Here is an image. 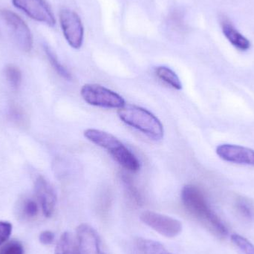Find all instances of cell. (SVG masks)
<instances>
[{
	"label": "cell",
	"mask_w": 254,
	"mask_h": 254,
	"mask_svg": "<svg viewBox=\"0 0 254 254\" xmlns=\"http://www.w3.org/2000/svg\"><path fill=\"white\" fill-rule=\"evenodd\" d=\"M181 198L185 208L192 216L207 225L218 236L227 237L228 228L210 208L204 193L198 187L192 185L184 187Z\"/></svg>",
	"instance_id": "1"
},
{
	"label": "cell",
	"mask_w": 254,
	"mask_h": 254,
	"mask_svg": "<svg viewBox=\"0 0 254 254\" xmlns=\"http://www.w3.org/2000/svg\"><path fill=\"white\" fill-rule=\"evenodd\" d=\"M84 136L89 141L108 151L113 158L128 171L136 173L140 170V161L137 157L116 136L96 128L85 130Z\"/></svg>",
	"instance_id": "2"
},
{
	"label": "cell",
	"mask_w": 254,
	"mask_h": 254,
	"mask_svg": "<svg viewBox=\"0 0 254 254\" xmlns=\"http://www.w3.org/2000/svg\"><path fill=\"white\" fill-rule=\"evenodd\" d=\"M118 116L124 123L152 140H160L164 137V126L161 121L146 109L137 106H125L119 109Z\"/></svg>",
	"instance_id": "3"
},
{
	"label": "cell",
	"mask_w": 254,
	"mask_h": 254,
	"mask_svg": "<svg viewBox=\"0 0 254 254\" xmlns=\"http://www.w3.org/2000/svg\"><path fill=\"white\" fill-rule=\"evenodd\" d=\"M80 95L87 104L94 107L119 110L125 106L123 97L101 85H84L81 88Z\"/></svg>",
	"instance_id": "4"
},
{
	"label": "cell",
	"mask_w": 254,
	"mask_h": 254,
	"mask_svg": "<svg viewBox=\"0 0 254 254\" xmlns=\"http://www.w3.org/2000/svg\"><path fill=\"white\" fill-rule=\"evenodd\" d=\"M140 218L145 225L167 238H174L182 231L180 221L166 215L146 210L141 213Z\"/></svg>",
	"instance_id": "5"
},
{
	"label": "cell",
	"mask_w": 254,
	"mask_h": 254,
	"mask_svg": "<svg viewBox=\"0 0 254 254\" xmlns=\"http://www.w3.org/2000/svg\"><path fill=\"white\" fill-rule=\"evenodd\" d=\"M60 22L65 40L74 49L81 48L84 37V28L80 16L68 9L60 12Z\"/></svg>",
	"instance_id": "6"
},
{
	"label": "cell",
	"mask_w": 254,
	"mask_h": 254,
	"mask_svg": "<svg viewBox=\"0 0 254 254\" xmlns=\"http://www.w3.org/2000/svg\"><path fill=\"white\" fill-rule=\"evenodd\" d=\"M0 14L11 30L13 37L19 48L24 52H31L33 47V37L26 23L17 14L10 10H1Z\"/></svg>",
	"instance_id": "7"
},
{
	"label": "cell",
	"mask_w": 254,
	"mask_h": 254,
	"mask_svg": "<svg viewBox=\"0 0 254 254\" xmlns=\"http://www.w3.org/2000/svg\"><path fill=\"white\" fill-rule=\"evenodd\" d=\"M16 8L22 10L29 17L50 27L56 24L55 16L45 0H12Z\"/></svg>",
	"instance_id": "8"
},
{
	"label": "cell",
	"mask_w": 254,
	"mask_h": 254,
	"mask_svg": "<svg viewBox=\"0 0 254 254\" xmlns=\"http://www.w3.org/2000/svg\"><path fill=\"white\" fill-rule=\"evenodd\" d=\"M75 254H106L98 233L87 224L77 228Z\"/></svg>",
	"instance_id": "9"
},
{
	"label": "cell",
	"mask_w": 254,
	"mask_h": 254,
	"mask_svg": "<svg viewBox=\"0 0 254 254\" xmlns=\"http://www.w3.org/2000/svg\"><path fill=\"white\" fill-rule=\"evenodd\" d=\"M216 153L224 161L234 164L254 165V150L235 144L219 145Z\"/></svg>",
	"instance_id": "10"
},
{
	"label": "cell",
	"mask_w": 254,
	"mask_h": 254,
	"mask_svg": "<svg viewBox=\"0 0 254 254\" xmlns=\"http://www.w3.org/2000/svg\"><path fill=\"white\" fill-rule=\"evenodd\" d=\"M34 186L43 214L46 217H51L55 212L57 204V195L53 187L43 176H39L36 179Z\"/></svg>",
	"instance_id": "11"
},
{
	"label": "cell",
	"mask_w": 254,
	"mask_h": 254,
	"mask_svg": "<svg viewBox=\"0 0 254 254\" xmlns=\"http://www.w3.org/2000/svg\"><path fill=\"white\" fill-rule=\"evenodd\" d=\"M221 25L225 37L236 49L243 52L250 49V41L241 33L237 31V28L234 26L232 22L228 18L222 17L221 19Z\"/></svg>",
	"instance_id": "12"
},
{
	"label": "cell",
	"mask_w": 254,
	"mask_h": 254,
	"mask_svg": "<svg viewBox=\"0 0 254 254\" xmlns=\"http://www.w3.org/2000/svg\"><path fill=\"white\" fill-rule=\"evenodd\" d=\"M135 248L138 254H172L161 243L146 239H137Z\"/></svg>",
	"instance_id": "13"
},
{
	"label": "cell",
	"mask_w": 254,
	"mask_h": 254,
	"mask_svg": "<svg viewBox=\"0 0 254 254\" xmlns=\"http://www.w3.org/2000/svg\"><path fill=\"white\" fill-rule=\"evenodd\" d=\"M155 74L158 78L162 81L165 82L167 84L170 85L173 89L176 90H182V83L179 79V76L173 71L171 68L167 66H158L155 69Z\"/></svg>",
	"instance_id": "14"
},
{
	"label": "cell",
	"mask_w": 254,
	"mask_h": 254,
	"mask_svg": "<svg viewBox=\"0 0 254 254\" xmlns=\"http://www.w3.org/2000/svg\"><path fill=\"white\" fill-rule=\"evenodd\" d=\"M76 243L73 240L71 233L65 232L61 235L55 254H75Z\"/></svg>",
	"instance_id": "15"
},
{
	"label": "cell",
	"mask_w": 254,
	"mask_h": 254,
	"mask_svg": "<svg viewBox=\"0 0 254 254\" xmlns=\"http://www.w3.org/2000/svg\"><path fill=\"white\" fill-rule=\"evenodd\" d=\"M43 48H44L45 52H46V55H47L48 58H49V62L52 64L54 69H55L61 77L66 79V80H71V73L66 69L65 67H64V65L61 64V63L60 62L59 60L58 59L56 55L54 53L53 51L50 49V47H49L47 45H44Z\"/></svg>",
	"instance_id": "16"
},
{
	"label": "cell",
	"mask_w": 254,
	"mask_h": 254,
	"mask_svg": "<svg viewBox=\"0 0 254 254\" xmlns=\"http://www.w3.org/2000/svg\"><path fill=\"white\" fill-rule=\"evenodd\" d=\"M6 79L14 89H18L22 83V72L16 65H8L4 69Z\"/></svg>",
	"instance_id": "17"
},
{
	"label": "cell",
	"mask_w": 254,
	"mask_h": 254,
	"mask_svg": "<svg viewBox=\"0 0 254 254\" xmlns=\"http://www.w3.org/2000/svg\"><path fill=\"white\" fill-rule=\"evenodd\" d=\"M232 243L244 254H253L254 246L249 240L239 234L231 236Z\"/></svg>",
	"instance_id": "18"
},
{
	"label": "cell",
	"mask_w": 254,
	"mask_h": 254,
	"mask_svg": "<svg viewBox=\"0 0 254 254\" xmlns=\"http://www.w3.org/2000/svg\"><path fill=\"white\" fill-rule=\"evenodd\" d=\"M236 207L239 213L249 220H252L254 218V212L251 204L243 198L237 200Z\"/></svg>",
	"instance_id": "19"
},
{
	"label": "cell",
	"mask_w": 254,
	"mask_h": 254,
	"mask_svg": "<svg viewBox=\"0 0 254 254\" xmlns=\"http://www.w3.org/2000/svg\"><path fill=\"white\" fill-rule=\"evenodd\" d=\"M0 254H24L23 246L19 242L12 240L0 249Z\"/></svg>",
	"instance_id": "20"
},
{
	"label": "cell",
	"mask_w": 254,
	"mask_h": 254,
	"mask_svg": "<svg viewBox=\"0 0 254 254\" xmlns=\"http://www.w3.org/2000/svg\"><path fill=\"white\" fill-rule=\"evenodd\" d=\"M22 211L26 217H35L38 213V206L34 200L28 198L24 201Z\"/></svg>",
	"instance_id": "21"
},
{
	"label": "cell",
	"mask_w": 254,
	"mask_h": 254,
	"mask_svg": "<svg viewBox=\"0 0 254 254\" xmlns=\"http://www.w3.org/2000/svg\"><path fill=\"white\" fill-rule=\"evenodd\" d=\"M11 232V224L0 221V246L8 240Z\"/></svg>",
	"instance_id": "22"
},
{
	"label": "cell",
	"mask_w": 254,
	"mask_h": 254,
	"mask_svg": "<svg viewBox=\"0 0 254 254\" xmlns=\"http://www.w3.org/2000/svg\"><path fill=\"white\" fill-rule=\"evenodd\" d=\"M39 240H40L42 244L45 245V246H49V245L53 243L54 240H55V234L52 231H43L40 234Z\"/></svg>",
	"instance_id": "23"
},
{
	"label": "cell",
	"mask_w": 254,
	"mask_h": 254,
	"mask_svg": "<svg viewBox=\"0 0 254 254\" xmlns=\"http://www.w3.org/2000/svg\"></svg>",
	"instance_id": "24"
}]
</instances>
